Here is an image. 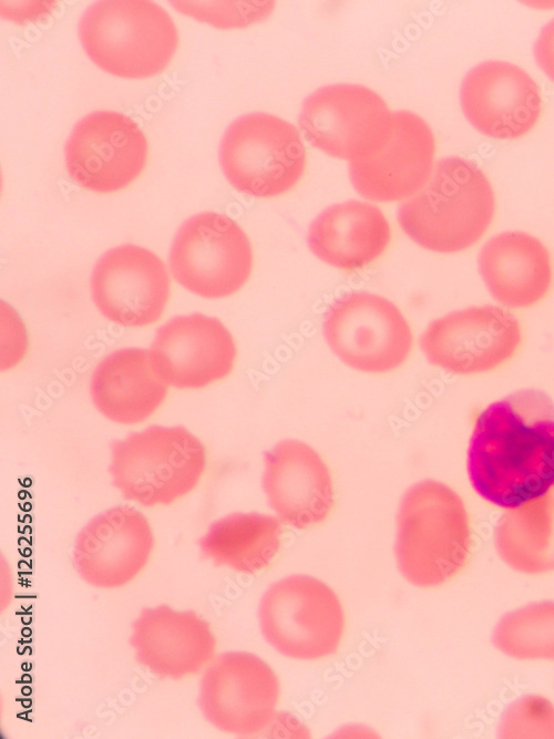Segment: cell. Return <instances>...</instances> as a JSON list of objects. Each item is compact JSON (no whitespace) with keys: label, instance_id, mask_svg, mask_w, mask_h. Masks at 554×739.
I'll list each match as a JSON object with an SVG mask.
<instances>
[{"label":"cell","instance_id":"obj_12","mask_svg":"<svg viewBox=\"0 0 554 739\" xmlns=\"http://www.w3.org/2000/svg\"><path fill=\"white\" fill-rule=\"evenodd\" d=\"M279 701L274 670L258 656L225 653L203 674L198 705L205 719L218 730L253 737L271 722Z\"/></svg>","mask_w":554,"mask_h":739},{"label":"cell","instance_id":"obj_5","mask_svg":"<svg viewBox=\"0 0 554 739\" xmlns=\"http://www.w3.org/2000/svg\"><path fill=\"white\" fill-rule=\"evenodd\" d=\"M206 463V449L189 430L152 425L112 443L110 474L124 499L154 507L191 493Z\"/></svg>","mask_w":554,"mask_h":739},{"label":"cell","instance_id":"obj_8","mask_svg":"<svg viewBox=\"0 0 554 739\" xmlns=\"http://www.w3.org/2000/svg\"><path fill=\"white\" fill-rule=\"evenodd\" d=\"M173 277L191 292L207 299L237 292L254 266L252 244L230 217L203 212L178 228L171 250Z\"/></svg>","mask_w":554,"mask_h":739},{"label":"cell","instance_id":"obj_20","mask_svg":"<svg viewBox=\"0 0 554 739\" xmlns=\"http://www.w3.org/2000/svg\"><path fill=\"white\" fill-rule=\"evenodd\" d=\"M130 642L141 666L171 679L198 674L213 661L216 650L214 633L205 619L165 605L141 612Z\"/></svg>","mask_w":554,"mask_h":739},{"label":"cell","instance_id":"obj_6","mask_svg":"<svg viewBox=\"0 0 554 739\" xmlns=\"http://www.w3.org/2000/svg\"><path fill=\"white\" fill-rule=\"evenodd\" d=\"M219 164L238 192L269 198L293 189L302 178L307 152L298 130L268 113H248L226 130Z\"/></svg>","mask_w":554,"mask_h":739},{"label":"cell","instance_id":"obj_14","mask_svg":"<svg viewBox=\"0 0 554 739\" xmlns=\"http://www.w3.org/2000/svg\"><path fill=\"white\" fill-rule=\"evenodd\" d=\"M93 301L107 320L126 328L156 322L170 298V277L162 259L137 245L107 250L91 277Z\"/></svg>","mask_w":554,"mask_h":739},{"label":"cell","instance_id":"obj_17","mask_svg":"<svg viewBox=\"0 0 554 739\" xmlns=\"http://www.w3.org/2000/svg\"><path fill=\"white\" fill-rule=\"evenodd\" d=\"M170 387L195 390L230 374L235 340L218 319L203 314L177 316L158 328L150 347Z\"/></svg>","mask_w":554,"mask_h":739},{"label":"cell","instance_id":"obj_3","mask_svg":"<svg viewBox=\"0 0 554 739\" xmlns=\"http://www.w3.org/2000/svg\"><path fill=\"white\" fill-rule=\"evenodd\" d=\"M470 546L466 512L459 495L432 480L410 486L397 517V564L411 584L440 585L465 564Z\"/></svg>","mask_w":554,"mask_h":739},{"label":"cell","instance_id":"obj_26","mask_svg":"<svg viewBox=\"0 0 554 739\" xmlns=\"http://www.w3.org/2000/svg\"><path fill=\"white\" fill-rule=\"evenodd\" d=\"M534 54L540 68L554 81V19L540 32Z\"/></svg>","mask_w":554,"mask_h":739},{"label":"cell","instance_id":"obj_13","mask_svg":"<svg viewBox=\"0 0 554 739\" xmlns=\"http://www.w3.org/2000/svg\"><path fill=\"white\" fill-rule=\"evenodd\" d=\"M148 144L138 124L115 111H95L72 129L64 147L65 168L78 185L114 193L145 168Z\"/></svg>","mask_w":554,"mask_h":739},{"label":"cell","instance_id":"obj_19","mask_svg":"<svg viewBox=\"0 0 554 739\" xmlns=\"http://www.w3.org/2000/svg\"><path fill=\"white\" fill-rule=\"evenodd\" d=\"M263 489L277 516L299 530L324 522L335 505L329 468L298 440H284L265 453Z\"/></svg>","mask_w":554,"mask_h":739},{"label":"cell","instance_id":"obj_10","mask_svg":"<svg viewBox=\"0 0 554 739\" xmlns=\"http://www.w3.org/2000/svg\"><path fill=\"white\" fill-rule=\"evenodd\" d=\"M434 154L435 140L423 119L410 111L391 112L378 141L349 161V177L363 198L406 201L428 182Z\"/></svg>","mask_w":554,"mask_h":739},{"label":"cell","instance_id":"obj_21","mask_svg":"<svg viewBox=\"0 0 554 739\" xmlns=\"http://www.w3.org/2000/svg\"><path fill=\"white\" fill-rule=\"evenodd\" d=\"M481 278L491 296L509 308H530L553 286V260L546 246L524 232L500 233L478 257Z\"/></svg>","mask_w":554,"mask_h":739},{"label":"cell","instance_id":"obj_4","mask_svg":"<svg viewBox=\"0 0 554 739\" xmlns=\"http://www.w3.org/2000/svg\"><path fill=\"white\" fill-rule=\"evenodd\" d=\"M83 50L103 71L143 79L161 73L178 47L170 13L151 0H101L79 21Z\"/></svg>","mask_w":554,"mask_h":739},{"label":"cell","instance_id":"obj_22","mask_svg":"<svg viewBox=\"0 0 554 739\" xmlns=\"http://www.w3.org/2000/svg\"><path fill=\"white\" fill-rule=\"evenodd\" d=\"M168 384L150 349L123 348L104 357L95 367L90 393L106 419L131 425L151 418L166 399Z\"/></svg>","mask_w":554,"mask_h":739},{"label":"cell","instance_id":"obj_7","mask_svg":"<svg viewBox=\"0 0 554 739\" xmlns=\"http://www.w3.org/2000/svg\"><path fill=\"white\" fill-rule=\"evenodd\" d=\"M265 639L281 655L301 660L331 656L340 646L345 617L336 593L308 575L273 584L259 605Z\"/></svg>","mask_w":554,"mask_h":739},{"label":"cell","instance_id":"obj_24","mask_svg":"<svg viewBox=\"0 0 554 739\" xmlns=\"http://www.w3.org/2000/svg\"><path fill=\"white\" fill-rule=\"evenodd\" d=\"M281 522L260 513H232L213 522L199 538L206 558L236 572L255 574L279 552Z\"/></svg>","mask_w":554,"mask_h":739},{"label":"cell","instance_id":"obj_2","mask_svg":"<svg viewBox=\"0 0 554 739\" xmlns=\"http://www.w3.org/2000/svg\"><path fill=\"white\" fill-rule=\"evenodd\" d=\"M494 214V191L483 171L450 156L438 161L425 185L399 206L398 222L419 246L454 254L476 244Z\"/></svg>","mask_w":554,"mask_h":739},{"label":"cell","instance_id":"obj_11","mask_svg":"<svg viewBox=\"0 0 554 739\" xmlns=\"http://www.w3.org/2000/svg\"><path fill=\"white\" fill-rule=\"evenodd\" d=\"M521 343L520 321L496 306L452 311L430 322L420 338L421 350L431 365L460 376L501 367Z\"/></svg>","mask_w":554,"mask_h":739},{"label":"cell","instance_id":"obj_23","mask_svg":"<svg viewBox=\"0 0 554 739\" xmlns=\"http://www.w3.org/2000/svg\"><path fill=\"white\" fill-rule=\"evenodd\" d=\"M390 240L391 228L381 209L359 201L329 206L312 220L307 235L320 260L348 273L379 259Z\"/></svg>","mask_w":554,"mask_h":739},{"label":"cell","instance_id":"obj_15","mask_svg":"<svg viewBox=\"0 0 554 739\" xmlns=\"http://www.w3.org/2000/svg\"><path fill=\"white\" fill-rule=\"evenodd\" d=\"M391 112L383 99L367 86L334 84L318 89L305 100L299 126L312 146L350 161L377 142Z\"/></svg>","mask_w":554,"mask_h":739},{"label":"cell","instance_id":"obj_16","mask_svg":"<svg viewBox=\"0 0 554 739\" xmlns=\"http://www.w3.org/2000/svg\"><path fill=\"white\" fill-rule=\"evenodd\" d=\"M154 545L144 514L129 505L114 506L91 519L79 532L73 566L92 586L121 587L145 568Z\"/></svg>","mask_w":554,"mask_h":739},{"label":"cell","instance_id":"obj_1","mask_svg":"<svg viewBox=\"0 0 554 739\" xmlns=\"http://www.w3.org/2000/svg\"><path fill=\"white\" fill-rule=\"evenodd\" d=\"M473 489L490 503L519 509L554 484V402L523 389L488 406L478 417L468 450Z\"/></svg>","mask_w":554,"mask_h":739},{"label":"cell","instance_id":"obj_18","mask_svg":"<svg viewBox=\"0 0 554 739\" xmlns=\"http://www.w3.org/2000/svg\"><path fill=\"white\" fill-rule=\"evenodd\" d=\"M464 115L481 133L499 140L525 135L542 112L536 82L520 66L486 61L471 69L460 89Z\"/></svg>","mask_w":554,"mask_h":739},{"label":"cell","instance_id":"obj_9","mask_svg":"<svg viewBox=\"0 0 554 739\" xmlns=\"http://www.w3.org/2000/svg\"><path fill=\"white\" fill-rule=\"evenodd\" d=\"M322 331L342 363L366 373L399 369L413 348L411 327L400 309L367 291L337 299L325 315Z\"/></svg>","mask_w":554,"mask_h":739},{"label":"cell","instance_id":"obj_25","mask_svg":"<svg viewBox=\"0 0 554 739\" xmlns=\"http://www.w3.org/2000/svg\"><path fill=\"white\" fill-rule=\"evenodd\" d=\"M179 12L217 28H240L269 13L274 2L170 1Z\"/></svg>","mask_w":554,"mask_h":739}]
</instances>
